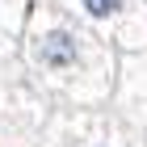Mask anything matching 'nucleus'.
Instances as JSON below:
<instances>
[{
    "mask_svg": "<svg viewBox=\"0 0 147 147\" xmlns=\"http://www.w3.org/2000/svg\"><path fill=\"white\" fill-rule=\"evenodd\" d=\"M38 63H42L46 71H71L80 63V38H76V30H67V25L46 30V34L38 38Z\"/></svg>",
    "mask_w": 147,
    "mask_h": 147,
    "instance_id": "nucleus-1",
    "label": "nucleus"
},
{
    "mask_svg": "<svg viewBox=\"0 0 147 147\" xmlns=\"http://www.w3.org/2000/svg\"><path fill=\"white\" fill-rule=\"evenodd\" d=\"M80 4H84V13L92 21H109V17H118L126 9V0H80Z\"/></svg>",
    "mask_w": 147,
    "mask_h": 147,
    "instance_id": "nucleus-2",
    "label": "nucleus"
}]
</instances>
